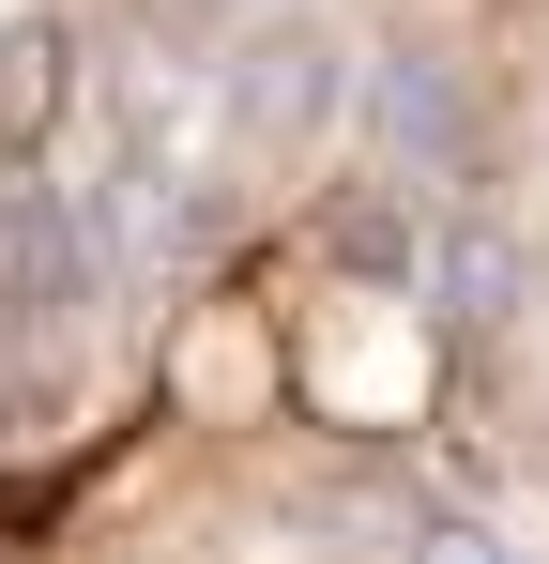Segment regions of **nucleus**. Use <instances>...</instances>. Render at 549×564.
Returning a JSON list of instances; mask_svg holds the SVG:
<instances>
[{"instance_id": "obj_1", "label": "nucleus", "mask_w": 549, "mask_h": 564, "mask_svg": "<svg viewBox=\"0 0 549 564\" xmlns=\"http://www.w3.org/2000/svg\"><path fill=\"white\" fill-rule=\"evenodd\" d=\"M412 564H504V534H473V519H412Z\"/></svg>"}]
</instances>
